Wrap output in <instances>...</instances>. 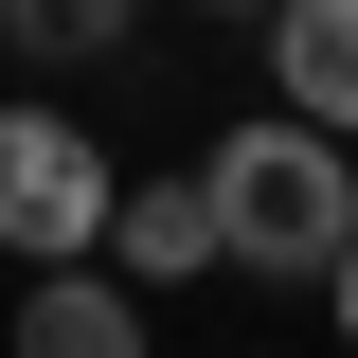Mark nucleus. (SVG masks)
I'll use <instances>...</instances> for the list:
<instances>
[{
    "instance_id": "obj_1",
    "label": "nucleus",
    "mask_w": 358,
    "mask_h": 358,
    "mask_svg": "<svg viewBox=\"0 0 358 358\" xmlns=\"http://www.w3.org/2000/svg\"><path fill=\"white\" fill-rule=\"evenodd\" d=\"M197 179H215V251H233V268H287V287H322V268L358 251V162H341V126H305V108L233 126Z\"/></svg>"
},
{
    "instance_id": "obj_2",
    "label": "nucleus",
    "mask_w": 358,
    "mask_h": 358,
    "mask_svg": "<svg viewBox=\"0 0 358 358\" xmlns=\"http://www.w3.org/2000/svg\"><path fill=\"white\" fill-rule=\"evenodd\" d=\"M108 143L72 126V108H0V251H36V268H90L108 251Z\"/></svg>"
},
{
    "instance_id": "obj_3",
    "label": "nucleus",
    "mask_w": 358,
    "mask_h": 358,
    "mask_svg": "<svg viewBox=\"0 0 358 358\" xmlns=\"http://www.w3.org/2000/svg\"><path fill=\"white\" fill-rule=\"evenodd\" d=\"M108 268H126V287L233 268V251H215V179H126V197H108Z\"/></svg>"
},
{
    "instance_id": "obj_4",
    "label": "nucleus",
    "mask_w": 358,
    "mask_h": 358,
    "mask_svg": "<svg viewBox=\"0 0 358 358\" xmlns=\"http://www.w3.org/2000/svg\"><path fill=\"white\" fill-rule=\"evenodd\" d=\"M268 90L358 143V0H268Z\"/></svg>"
},
{
    "instance_id": "obj_5",
    "label": "nucleus",
    "mask_w": 358,
    "mask_h": 358,
    "mask_svg": "<svg viewBox=\"0 0 358 358\" xmlns=\"http://www.w3.org/2000/svg\"><path fill=\"white\" fill-rule=\"evenodd\" d=\"M18 358H162V341H143V287H108V268H36Z\"/></svg>"
},
{
    "instance_id": "obj_6",
    "label": "nucleus",
    "mask_w": 358,
    "mask_h": 358,
    "mask_svg": "<svg viewBox=\"0 0 358 358\" xmlns=\"http://www.w3.org/2000/svg\"><path fill=\"white\" fill-rule=\"evenodd\" d=\"M126 36H143V0H0V54H36V72H90Z\"/></svg>"
},
{
    "instance_id": "obj_7",
    "label": "nucleus",
    "mask_w": 358,
    "mask_h": 358,
    "mask_svg": "<svg viewBox=\"0 0 358 358\" xmlns=\"http://www.w3.org/2000/svg\"><path fill=\"white\" fill-rule=\"evenodd\" d=\"M322 287H341V341H358V251H341V268H322Z\"/></svg>"
},
{
    "instance_id": "obj_8",
    "label": "nucleus",
    "mask_w": 358,
    "mask_h": 358,
    "mask_svg": "<svg viewBox=\"0 0 358 358\" xmlns=\"http://www.w3.org/2000/svg\"><path fill=\"white\" fill-rule=\"evenodd\" d=\"M215 18H268V0H215Z\"/></svg>"
}]
</instances>
